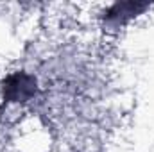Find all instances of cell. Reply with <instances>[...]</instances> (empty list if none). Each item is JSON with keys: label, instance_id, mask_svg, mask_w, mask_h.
Returning a JSON list of instances; mask_svg holds the SVG:
<instances>
[{"label": "cell", "instance_id": "7a4b0ae2", "mask_svg": "<svg viewBox=\"0 0 154 152\" xmlns=\"http://www.w3.org/2000/svg\"><path fill=\"white\" fill-rule=\"evenodd\" d=\"M147 5L145 4H133V2H122V4H115L109 11H108V20H116V22H120V20H124V18H129V16H136V13L138 11H142V9H145Z\"/></svg>", "mask_w": 154, "mask_h": 152}, {"label": "cell", "instance_id": "6da1fadb", "mask_svg": "<svg viewBox=\"0 0 154 152\" xmlns=\"http://www.w3.org/2000/svg\"><path fill=\"white\" fill-rule=\"evenodd\" d=\"M36 91V82L34 79L25 74H16L11 75L5 81L4 86V97L7 100H25Z\"/></svg>", "mask_w": 154, "mask_h": 152}]
</instances>
